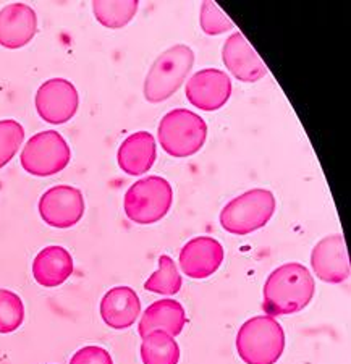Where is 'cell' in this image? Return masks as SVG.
<instances>
[{
    "mask_svg": "<svg viewBox=\"0 0 351 364\" xmlns=\"http://www.w3.org/2000/svg\"><path fill=\"white\" fill-rule=\"evenodd\" d=\"M141 314V299L131 287H114L101 301V318L115 331L130 328Z\"/></svg>",
    "mask_w": 351,
    "mask_h": 364,
    "instance_id": "obj_15",
    "label": "cell"
},
{
    "mask_svg": "<svg viewBox=\"0 0 351 364\" xmlns=\"http://www.w3.org/2000/svg\"><path fill=\"white\" fill-rule=\"evenodd\" d=\"M311 267L325 284H343L350 279V259L343 235H327L318 242L311 252Z\"/></svg>",
    "mask_w": 351,
    "mask_h": 364,
    "instance_id": "obj_11",
    "label": "cell"
},
{
    "mask_svg": "<svg viewBox=\"0 0 351 364\" xmlns=\"http://www.w3.org/2000/svg\"><path fill=\"white\" fill-rule=\"evenodd\" d=\"M157 134L168 156L183 159L201 151L207 138V125L201 115L188 109H175L162 117Z\"/></svg>",
    "mask_w": 351,
    "mask_h": 364,
    "instance_id": "obj_6",
    "label": "cell"
},
{
    "mask_svg": "<svg viewBox=\"0 0 351 364\" xmlns=\"http://www.w3.org/2000/svg\"><path fill=\"white\" fill-rule=\"evenodd\" d=\"M139 351L143 364H178L180 361L177 340L162 331H154L143 337Z\"/></svg>",
    "mask_w": 351,
    "mask_h": 364,
    "instance_id": "obj_19",
    "label": "cell"
},
{
    "mask_svg": "<svg viewBox=\"0 0 351 364\" xmlns=\"http://www.w3.org/2000/svg\"><path fill=\"white\" fill-rule=\"evenodd\" d=\"M200 23L202 31L209 36H219V34H224L235 28L233 21L214 2H204L201 5Z\"/></svg>",
    "mask_w": 351,
    "mask_h": 364,
    "instance_id": "obj_24",
    "label": "cell"
},
{
    "mask_svg": "<svg viewBox=\"0 0 351 364\" xmlns=\"http://www.w3.org/2000/svg\"><path fill=\"white\" fill-rule=\"evenodd\" d=\"M186 99L196 109L214 112L224 107L232 96V80L217 68H204L195 73L186 85Z\"/></svg>",
    "mask_w": 351,
    "mask_h": 364,
    "instance_id": "obj_10",
    "label": "cell"
},
{
    "mask_svg": "<svg viewBox=\"0 0 351 364\" xmlns=\"http://www.w3.org/2000/svg\"><path fill=\"white\" fill-rule=\"evenodd\" d=\"M157 157L156 138L149 132H136L124 139L117 152L119 167L126 175H144L154 166Z\"/></svg>",
    "mask_w": 351,
    "mask_h": 364,
    "instance_id": "obj_17",
    "label": "cell"
},
{
    "mask_svg": "<svg viewBox=\"0 0 351 364\" xmlns=\"http://www.w3.org/2000/svg\"><path fill=\"white\" fill-rule=\"evenodd\" d=\"M38 33V15L26 4H10L0 10V46L20 49Z\"/></svg>",
    "mask_w": 351,
    "mask_h": 364,
    "instance_id": "obj_14",
    "label": "cell"
},
{
    "mask_svg": "<svg viewBox=\"0 0 351 364\" xmlns=\"http://www.w3.org/2000/svg\"><path fill=\"white\" fill-rule=\"evenodd\" d=\"M284 350V327L272 316L251 318L237 333V353L244 364H276Z\"/></svg>",
    "mask_w": 351,
    "mask_h": 364,
    "instance_id": "obj_2",
    "label": "cell"
},
{
    "mask_svg": "<svg viewBox=\"0 0 351 364\" xmlns=\"http://www.w3.org/2000/svg\"><path fill=\"white\" fill-rule=\"evenodd\" d=\"M72 159L70 146L55 130H45L28 139L21 151L20 162L28 173L50 177L67 168Z\"/></svg>",
    "mask_w": 351,
    "mask_h": 364,
    "instance_id": "obj_7",
    "label": "cell"
},
{
    "mask_svg": "<svg viewBox=\"0 0 351 364\" xmlns=\"http://www.w3.org/2000/svg\"><path fill=\"white\" fill-rule=\"evenodd\" d=\"M138 0H96L92 2V11H94L96 20L102 26L109 29H120L130 23L138 11Z\"/></svg>",
    "mask_w": 351,
    "mask_h": 364,
    "instance_id": "obj_20",
    "label": "cell"
},
{
    "mask_svg": "<svg viewBox=\"0 0 351 364\" xmlns=\"http://www.w3.org/2000/svg\"><path fill=\"white\" fill-rule=\"evenodd\" d=\"M276 205L272 191L254 188L227 203L220 213V225L232 235H249L267 225L276 213Z\"/></svg>",
    "mask_w": 351,
    "mask_h": 364,
    "instance_id": "obj_4",
    "label": "cell"
},
{
    "mask_svg": "<svg viewBox=\"0 0 351 364\" xmlns=\"http://www.w3.org/2000/svg\"><path fill=\"white\" fill-rule=\"evenodd\" d=\"M70 364H114V360L102 346L90 345L76 351L70 360Z\"/></svg>",
    "mask_w": 351,
    "mask_h": 364,
    "instance_id": "obj_25",
    "label": "cell"
},
{
    "mask_svg": "<svg viewBox=\"0 0 351 364\" xmlns=\"http://www.w3.org/2000/svg\"><path fill=\"white\" fill-rule=\"evenodd\" d=\"M25 321V304L15 291L0 289V333H11Z\"/></svg>",
    "mask_w": 351,
    "mask_h": 364,
    "instance_id": "obj_22",
    "label": "cell"
},
{
    "mask_svg": "<svg viewBox=\"0 0 351 364\" xmlns=\"http://www.w3.org/2000/svg\"><path fill=\"white\" fill-rule=\"evenodd\" d=\"M25 139V128L16 120H0V168L14 159Z\"/></svg>",
    "mask_w": 351,
    "mask_h": 364,
    "instance_id": "obj_23",
    "label": "cell"
},
{
    "mask_svg": "<svg viewBox=\"0 0 351 364\" xmlns=\"http://www.w3.org/2000/svg\"><path fill=\"white\" fill-rule=\"evenodd\" d=\"M222 60L237 80L256 83L267 75V67L242 33H233L222 47Z\"/></svg>",
    "mask_w": 351,
    "mask_h": 364,
    "instance_id": "obj_13",
    "label": "cell"
},
{
    "mask_svg": "<svg viewBox=\"0 0 351 364\" xmlns=\"http://www.w3.org/2000/svg\"><path fill=\"white\" fill-rule=\"evenodd\" d=\"M157 262H159V269L144 282V290L163 296L177 295L183 285L177 264L167 255H162Z\"/></svg>",
    "mask_w": 351,
    "mask_h": 364,
    "instance_id": "obj_21",
    "label": "cell"
},
{
    "mask_svg": "<svg viewBox=\"0 0 351 364\" xmlns=\"http://www.w3.org/2000/svg\"><path fill=\"white\" fill-rule=\"evenodd\" d=\"M73 257L63 246H48L33 261V277L40 287L55 289L73 274Z\"/></svg>",
    "mask_w": 351,
    "mask_h": 364,
    "instance_id": "obj_18",
    "label": "cell"
},
{
    "mask_svg": "<svg viewBox=\"0 0 351 364\" xmlns=\"http://www.w3.org/2000/svg\"><path fill=\"white\" fill-rule=\"evenodd\" d=\"M186 321L188 319H186L185 308L177 299H157L143 313L138 324V333L143 338L151 332L162 331L168 336L177 337L183 332Z\"/></svg>",
    "mask_w": 351,
    "mask_h": 364,
    "instance_id": "obj_16",
    "label": "cell"
},
{
    "mask_svg": "<svg viewBox=\"0 0 351 364\" xmlns=\"http://www.w3.org/2000/svg\"><path fill=\"white\" fill-rule=\"evenodd\" d=\"M173 204L172 185L159 175H151L133 183L124 198L128 219L138 225H151L162 220Z\"/></svg>",
    "mask_w": 351,
    "mask_h": 364,
    "instance_id": "obj_5",
    "label": "cell"
},
{
    "mask_svg": "<svg viewBox=\"0 0 351 364\" xmlns=\"http://www.w3.org/2000/svg\"><path fill=\"white\" fill-rule=\"evenodd\" d=\"M85 198L78 188L70 185L52 186L39 199V214L54 228H72L83 219Z\"/></svg>",
    "mask_w": 351,
    "mask_h": 364,
    "instance_id": "obj_8",
    "label": "cell"
},
{
    "mask_svg": "<svg viewBox=\"0 0 351 364\" xmlns=\"http://www.w3.org/2000/svg\"><path fill=\"white\" fill-rule=\"evenodd\" d=\"M195 65V52L185 44H177L156 58L144 80V97L151 104L167 101L185 83Z\"/></svg>",
    "mask_w": 351,
    "mask_h": 364,
    "instance_id": "obj_3",
    "label": "cell"
},
{
    "mask_svg": "<svg viewBox=\"0 0 351 364\" xmlns=\"http://www.w3.org/2000/svg\"><path fill=\"white\" fill-rule=\"evenodd\" d=\"M36 110L40 119L52 125H62L78 112L80 96L72 81L52 78L40 85L36 92Z\"/></svg>",
    "mask_w": 351,
    "mask_h": 364,
    "instance_id": "obj_9",
    "label": "cell"
},
{
    "mask_svg": "<svg viewBox=\"0 0 351 364\" xmlns=\"http://www.w3.org/2000/svg\"><path fill=\"white\" fill-rule=\"evenodd\" d=\"M224 246L212 237H196L180 251V269L190 279L202 280L214 275L224 262Z\"/></svg>",
    "mask_w": 351,
    "mask_h": 364,
    "instance_id": "obj_12",
    "label": "cell"
},
{
    "mask_svg": "<svg viewBox=\"0 0 351 364\" xmlns=\"http://www.w3.org/2000/svg\"><path fill=\"white\" fill-rule=\"evenodd\" d=\"M315 293L313 274L300 262H286L269 274L262 290V309L267 316L300 313L311 303Z\"/></svg>",
    "mask_w": 351,
    "mask_h": 364,
    "instance_id": "obj_1",
    "label": "cell"
}]
</instances>
